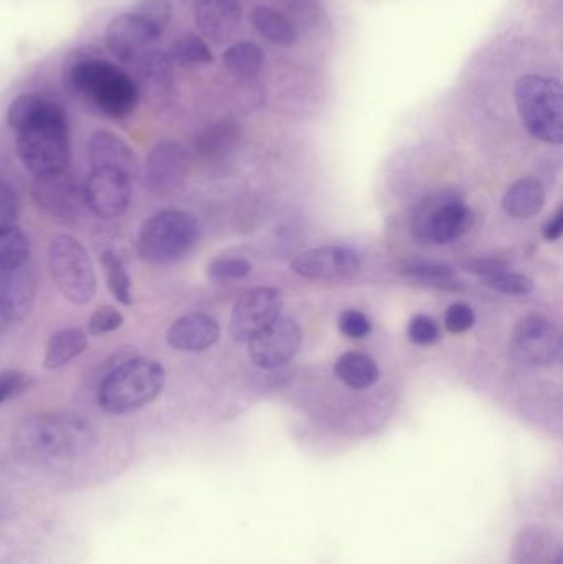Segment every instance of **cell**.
Instances as JSON below:
<instances>
[{
  "instance_id": "obj_1",
  "label": "cell",
  "mask_w": 563,
  "mask_h": 564,
  "mask_svg": "<svg viewBox=\"0 0 563 564\" xmlns=\"http://www.w3.org/2000/svg\"><path fill=\"white\" fill-rule=\"evenodd\" d=\"M7 124L17 132V152L23 167L36 175L68 171L72 138L62 106L43 96H17L7 111Z\"/></svg>"
},
{
  "instance_id": "obj_2",
  "label": "cell",
  "mask_w": 563,
  "mask_h": 564,
  "mask_svg": "<svg viewBox=\"0 0 563 564\" xmlns=\"http://www.w3.org/2000/svg\"><path fill=\"white\" fill-rule=\"evenodd\" d=\"M63 83L112 119L129 118L141 99L136 79L109 62L98 46H79L66 55Z\"/></svg>"
},
{
  "instance_id": "obj_3",
  "label": "cell",
  "mask_w": 563,
  "mask_h": 564,
  "mask_svg": "<svg viewBox=\"0 0 563 564\" xmlns=\"http://www.w3.org/2000/svg\"><path fill=\"white\" fill-rule=\"evenodd\" d=\"M95 441L88 421L75 413H42L17 424L12 446L17 456L32 463H56L83 456Z\"/></svg>"
},
{
  "instance_id": "obj_4",
  "label": "cell",
  "mask_w": 563,
  "mask_h": 564,
  "mask_svg": "<svg viewBox=\"0 0 563 564\" xmlns=\"http://www.w3.org/2000/svg\"><path fill=\"white\" fill-rule=\"evenodd\" d=\"M165 370L151 358H129L99 384L98 403L108 414H128L151 404L164 390Z\"/></svg>"
},
{
  "instance_id": "obj_5",
  "label": "cell",
  "mask_w": 563,
  "mask_h": 564,
  "mask_svg": "<svg viewBox=\"0 0 563 564\" xmlns=\"http://www.w3.org/2000/svg\"><path fill=\"white\" fill-rule=\"evenodd\" d=\"M516 106L522 124L539 141L563 142V88L557 79L526 75L516 85Z\"/></svg>"
},
{
  "instance_id": "obj_6",
  "label": "cell",
  "mask_w": 563,
  "mask_h": 564,
  "mask_svg": "<svg viewBox=\"0 0 563 564\" xmlns=\"http://www.w3.org/2000/svg\"><path fill=\"white\" fill-rule=\"evenodd\" d=\"M201 228L191 214L162 210L144 221L138 235V253L151 264H172L187 257L198 241Z\"/></svg>"
},
{
  "instance_id": "obj_7",
  "label": "cell",
  "mask_w": 563,
  "mask_h": 564,
  "mask_svg": "<svg viewBox=\"0 0 563 564\" xmlns=\"http://www.w3.org/2000/svg\"><path fill=\"white\" fill-rule=\"evenodd\" d=\"M48 267L56 288L73 304H88L96 295L98 282L91 258L78 240L68 235L53 238L48 248Z\"/></svg>"
},
{
  "instance_id": "obj_8",
  "label": "cell",
  "mask_w": 563,
  "mask_h": 564,
  "mask_svg": "<svg viewBox=\"0 0 563 564\" xmlns=\"http://www.w3.org/2000/svg\"><path fill=\"white\" fill-rule=\"evenodd\" d=\"M473 218V212L455 195H433L413 217V234L425 243H453L468 234Z\"/></svg>"
},
{
  "instance_id": "obj_9",
  "label": "cell",
  "mask_w": 563,
  "mask_h": 564,
  "mask_svg": "<svg viewBox=\"0 0 563 564\" xmlns=\"http://www.w3.org/2000/svg\"><path fill=\"white\" fill-rule=\"evenodd\" d=\"M512 351L522 364L551 367L561 360V330L541 315L526 317L512 335Z\"/></svg>"
},
{
  "instance_id": "obj_10",
  "label": "cell",
  "mask_w": 563,
  "mask_h": 564,
  "mask_svg": "<svg viewBox=\"0 0 563 564\" xmlns=\"http://www.w3.org/2000/svg\"><path fill=\"white\" fill-rule=\"evenodd\" d=\"M303 344L300 325L293 318L278 317L248 340L251 360L264 370L293 360Z\"/></svg>"
},
{
  "instance_id": "obj_11",
  "label": "cell",
  "mask_w": 563,
  "mask_h": 564,
  "mask_svg": "<svg viewBox=\"0 0 563 564\" xmlns=\"http://www.w3.org/2000/svg\"><path fill=\"white\" fill-rule=\"evenodd\" d=\"M283 307V295L274 288H257L245 292L231 312L230 335L238 344H248L253 335L277 321Z\"/></svg>"
},
{
  "instance_id": "obj_12",
  "label": "cell",
  "mask_w": 563,
  "mask_h": 564,
  "mask_svg": "<svg viewBox=\"0 0 563 564\" xmlns=\"http://www.w3.org/2000/svg\"><path fill=\"white\" fill-rule=\"evenodd\" d=\"M131 178L118 171L93 169L83 185V202L102 220L121 217L131 204Z\"/></svg>"
},
{
  "instance_id": "obj_13",
  "label": "cell",
  "mask_w": 563,
  "mask_h": 564,
  "mask_svg": "<svg viewBox=\"0 0 563 564\" xmlns=\"http://www.w3.org/2000/svg\"><path fill=\"white\" fill-rule=\"evenodd\" d=\"M161 39L158 32L136 12L119 13L106 26L105 43L108 52L119 63H138L154 43Z\"/></svg>"
},
{
  "instance_id": "obj_14",
  "label": "cell",
  "mask_w": 563,
  "mask_h": 564,
  "mask_svg": "<svg viewBox=\"0 0 563 564\" xmlns=\"http://www.w3.org/2000/svg\"><path fill=\"white\" fill-rule=\"evenodd\" d=\"M32 198L40 210L58 220H72L82 210L83 187L68 171L36 175L32 184Z\"/></svg>"
},
{
  "instance_id": "obj_15",
  "label": "cell",
  "mask_w": 563,
  "mask_h": 564,
  "mask_svg": "<svg viewBox=\"0 0 563 564\" xmlns=\"http://www.w3.org/2000/svg\"><path fill=\"white\" fill-rule=\"evenodd\" d=\"M291 268L306 280L346 281L359 273L360 260L347 248L326 247L301 253L294 258Z\"/></svg>"
},
{
  "instance_id": "obj_16",
  "label": "cell",
  "mask_w": 563,
  "mask_h": 564,
  "mask_svg": "<svg viewBox=\"0 0 563 564\" xmlns=\"http://www.w3.org/2000/svg\"><path fill=\"white\" fill-rule=\"evenodd\" d=\"M138 85L139 95L149 102L151 108L162 111L171 105L175 95L174 65L167 53L152 48L139 58Z\"/></svg>"
},
{
  "instance_id": "obj_17",
  "label": "cell",
  "mask_w": 563,
  "mask_h": 564,
  "mask_svg": "<svg viewBox=\"0 0 563 564\" xmlns=\"http://www.w3.org/2000/svg\"><path fill=\"white\" fill-rule=\"evenodd\" d=\"M187 164V151L178 142H159L145 159V187L154 194L171 192L184 178Z\"/></svg>"
},
{
  "instance_id": "obj_18",
  "label": "cell",
  "mask_w": 563,
  "mask_h": 564,
  "mask_svg": "<svg viewBox=\"0 0 563 564\" xmlns=\"http://www.w3.org/2000/svg\"><path fill=\"white\" fill-rule=\"evenodd\" d=\"M36 299V280L32 270L23 267L0 273V315L10 322L29 317Z\"/></svg>"
},
{
  "instance_id": "obj_19",
  "label": "cell",
  "mask_w": 563,
  "mask_h": 564,
  "mask_svg": "<svg viewBox=\"0 0 563 564\" xmlns=\"http://www.w3.org/2000/svg\"><path fill=\"white\" fill-rule=\"evenodd\" d=\"M241 22L238 0H202L195 6V25L204 39L215 45L234 39Z\"/></svg>"
},
{
  "instance_id": "obj_20",
  "label": "cell",
  "mask_w": 563,
  "mask_h": 564,
  "mask_svg": "<svg viewBox=\"0 0 563 564\" xmlns=\"http://www.w3.org/2000/svg\"><path fill=\"white\" fill-rule=\"evenodd\" d=\"M89 162L93 169H109L122 172L129 178L139 177L141 164L131 145L111 131H98L88 144Z\"/></svg>"
},
{
  "instance_id": "obj_21",
  "label": "cell",
  "mask_w": 563,
  "mask_h": 564,
  "mask_svg": "<svg viewBox=\"0 0 563 564\" xmlns=\"http://www.w3.org/2000/svg\"><path fill=\"white\" fill-rule=\"evenodd\" d=\"M218 337H220L218 322L202 312L177 318L167 330V344L174 350L191 351V354L207 350L212 345L217 344Z\"/></svg>"
},
{
  "instance_id": "obj_22",
  "label": "cell",
  "mask_w": 563,
  "mask_h": 564,
  "mask_svg": "<svg viewBox=\"0 0 563 564\" xmlns=\"http://www.w3.org/2000/svg\"><path fill=\"white\" fill-rule=\"evenodd\" d=\"M545 205V188L535 178H521L506 192L502 208L509 217L526 220L541 214Z\"/></svg>"
},
{
  "instance_id": "obj_23",
  "label": "cell",
  "mask_w": 563,
  "mask_h": 564,
  "mask_svg": "<svg viewBox=\"0 0 563 564\" xmlns=\"http://www.w3.org/2000/svg\"><path fill=\"white\" fill-rule=\"evenodd\" d=\"M334 373L353 390H367L379 381L380 370L376 360L362 351H347L334 365Z\"/></svg>"
},
{
  "instance_id": "obj_24",
  "label": "cell",
  "mask_w": 563,
  "mask_h": 564,
  "mask_svg": "<svg viewBox=\"0 0 563 564\" xmlns=\"http://www.w3.org/2000/svg\"><path fill=\"white\" fill-rule=\"evenodd\" d=\"M88 348V337L82 328H62L50 337L43 365L48 370H58L72 364Z\"/></svg>"
},
{
  "instance_id": "obj_25",
  "label": "cell",
  "mask_w": 563,
  "mask_h": 564,
  "mask_svg": "<svg viewBox=\"0 0 563 564\" xmlns=\"http://www.w3.org/2000/svg\"><path fill=\"white\" fill-rule=\"evenodd\" d=\"M250 19L255 29L274 45L291 46L297 40L296 26L293 22L271 7H255Z\"/></svg>"
},
{
  "instance_id": "obj_26",
  "label": "cell",
  "mask_w": 563,
  "mask_h": 564,
  "mask_svg": "<svg viewBox=\"0 0 563 564\" xmlns=\"http://www.w3.org/2000/svg\"><path fill=\"white\" fill-rule=\"evenodd\" d=\"M402 273L430 288L445 289V291H458L463 288L453 268L433 263V261H409L403 264Z\"/></svg>"
},
{
  "instance_id": "obj_27",
  "label": "cell",
  "mask_w": 563,
  "mask_h": 564,
  "mask_svg": "<svg viewBox=\"0 0 563 564\" xmlns=\"http://www.w3.org/2000/svg\"><path fill=\"white\" fill-rule=\"evenodd\" d=\"M32 251L30 238L17 225L0 228V273L26 264Z\"/></svg>"
},
{
  "instance_id": "obj_28",
  "label": "cell",
  "mask_w": 563,
  "mask_h": 564,
  "mask_svg": "<svg viewBox=\"0 0 563 564\" xmlns=\"http://www.w3.org/2000/svg\"><path fill=\"white\" fill-rule=\"evenodd\" d=\"M224 63L235 75L251 78L263 69L264 53L257 43L237 42L224 53Z\"/></svg>"
},
{
  "instance_id": "obj_29",
  "label": "cell",
  "mask_w": 563,
  "mask_h": 564,
  "mask_svg": "<svg viewBox=\"0 0 563 564\" xmlns=\"http://www.w3.org/2000/svg\"><path fill=\"white\" fill-rule=\"evenodd\" d=\"M167 56L174 66H195L214 62L210 46L195 33H185L175 40L169 48Z\"/></svg>"
},
{
  "instance_id": "obj_30",
  "label": "cell",
  "mask_w": 563,
  "mask_h": 564,
  "mask_svg": "<svg viewBox=\"0 0 563 564\" xmlns=\"http://www.w3.org/2000/svg\"><path fill=\"white\" fill-rule=\"evenodd\" d=\"M101 264L106 271L109 291L116 301L124 305L132 304V280L126 270L124 261L116 251L106 250L101 253Z\"/></svg>"
},
{
  "instance_id": "obj_31",
  "label": "cell",
  "mask_w": 563,
  "mask_h": 564,
  "mask_svg": "<svg viewBox=\"0 0 563 564\" xmlns=\"http://www.w3.org/2000/svg\"><path fill=\"white\" fill-rule=\"evenodd\" d=\"M483 284L492 291L502 294L526 295L534 291V282L524 274L511 273L509 270H499L483 276Z\"/></svg>"
},
{
  "instance_id": "obj_32",
  "label": "cell",
  "mask_w": 563,
  "mask_h": 564,
  "mask_svg": "<svg viewBox=\"0 0 563 564\" xmlns=\"http://www.w3.org/2000/svg\"><path fill=\"white\" fill-rule=\"evenodd\" d=\"M238 126L231 121L218 122L198 139V149L205 154L224 152L237 142Z\"/></svg>"
},
{
  "instance_id": "obj_33",
  "label": "cell",
  "mask_w": 563,
  "mask_h": 564,
  "mask_svg": "<svg viewBox=\"0 0 563 564\" xmlns=\"http://www.w3.org/2000/svg\"><path fill=\"white\" fill-rule=\"evenodd\" d=\"M132 12L142 17L159 35H162L171 23L174 6L172 0H141Z\"/></svg>"
},
{
  "instance_id": "obj_34",
  "label": "cell",
  "mask_w": 563,
  "mask_h": 564,
  "mask_svg": "<svg viewBox=\"0 0 563 564\" xmlns=\"http://www.w3.org/2000/svg\"><path fill=\"white\" fill-rule=\"evenodd\" d=\"M251 263L245 258H215L208 264L207 273L212 281L225 282L245 280L251 274Z\"/></svg>"
},
{
  "instance_id": "obj_35",
  "label": "cell",
  "mask_w": 563,
  "mask_h": 564,
  "mask_svg": "<svg viewBox=\"0 0 563 564\" xmlns=\"http://www.w3.org/2000/svg\"><path fill=\"white\" fill-rule=\"evenodd\" d=\"M124 325V315L118 308L99 307L98 311L93 312L88 321V334L93 337H101V335L111 334Z\"/></svg>"
},
{
  "instance_id": "obj_36",
  "label": "cell",
  "mask_w": 563,
  "mask_h": 564,
  "mask_svg": "<svg viewBox=\"0 0 563 564\" xmlns=\"http://www.w3.org/2000/svg\"><path fill=\"white\" fill-rule=\"evenodd\" d=\"M407 334H409V338L413 344L420 345V347H429V345L439 341L442 332H440L439 324L432 317L420 314L410 321Z\"/></svg>"
},
{
  "instance_id": "obj_37",
  "label": "cell",
  "mask_w": 563,
  "mask_h": 564,
  "mask_svg": "<svg viewBox=\"0 0 563 564\" xmlns=\"http://www.w3.org/2000/svg\"><path fill=\"white\" fill-rule=\"evenodd\" d=\"M33 380L30 375L19 370L0 371V406L13 398L20 397L32 387Z\"/></svg>"
},
{
  "instance_id": "obj_38",
  "label": "cell",
  "mask_w": 563,
  "mask_h": 564,
  "mask_svg": "<svg viewBox=\"0 0 563 564\" xmlns=\"http://www.w3.org/2000/svg\"><path fill=\"white\" fill-rule=\"evenodd\" d=\"M339 330L349 338H364L372 332V324L362 312L347 308L340 314Z\"/></svg>"
},
{
  "instance_id": "obj_39",
  "label": "cell",
  "mask_w": 563,
  "mask_h": 564,
  "mask_svg": "<svg viewBox=\"0 0 563 564\" xmlns=\"http://www.w3.org/2000/svg\"><path fill=\"white\" fill-rule=\"evenodd\" d=\"M475 311L468 304H453L445 314V327L450 334H463L475 325Z\"/></svg>"
},
{
  "instance_id": "obj_40",
  "label": "cell",
  "mask_w": 563,
  "mask_h": 564,
  "mask_svg": "<svg viewBox=\"0 0 563 564\" xmlns=\"http://www.w3.org/2000/svg\"><path fill=\"white\" fill-rule=\"evenodd\" d=\"M20 214L19 195L12 185L0 181V228L15 225Z\"/></svg>"
},
{
  "instance_id": "obj_41",
  "label": "cell",
  "mask_w": 563,
  "mask_h": 564,
  "mask_svg": "<svg viewBox=\"0 0 563 564\" xmlns=\"http://www.w3.org/2000/svg\"><path fill=\"white\" fill-rule=\"evenodd\" d=\"M563 234V210L559 208L557 214L548 221L544 227V238L548 241H557Z\"/></svg>"
},
{
  "instance_id": "obj_42",
  "label": "cell",
  "mask_w": 563,
  "mask_h": 564,
  "mask_svg": "<svg viewBox=\"0 0 563 564\" xmlns=\"http://www.w3.org/2000/svg\"><path fill=\"white\" fill-rule=\"evenodd\" d=\"M184 3H188V6H197L198 2H202V0H182Z\"/></svg>"
}]
</instances>
